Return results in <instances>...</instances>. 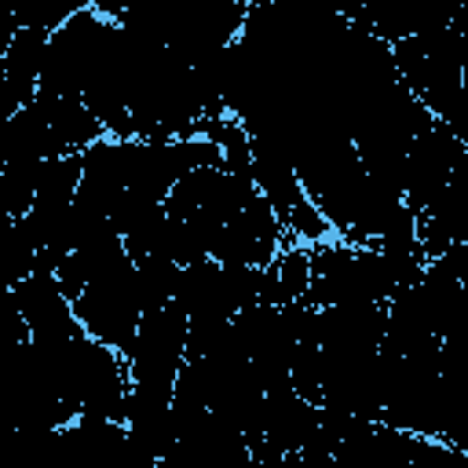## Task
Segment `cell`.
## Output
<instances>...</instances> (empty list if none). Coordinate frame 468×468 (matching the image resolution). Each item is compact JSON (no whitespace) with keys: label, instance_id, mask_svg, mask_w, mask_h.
Listing matches in <instances>:
<instances>
[{"label":"cell","instance_id":"obj_1","mask_svg":"<svg viewBox=\"0 0 468 468\" xmlns=\"http://www.w3.org/2000/svg\"><path fill=\"white\" fill-rule=\"evenodd\" d=\"M73 311H77L84 333H91L95 340L128 355L135 347V333H139V318H143L135 260L124 256V260L102 267L99 274H91L88 289L73 300Z\"/></svg>","mask_w":468,"mask_h":468},{"label":"cell","instance_id":"obj_5","mask_svg":"<svg viewBox=\"0 0 468 468\" xmlns=\"http://www.w3.org/2000/svg\"><path fill=\"white\" fill-rule=\"evenodd\" d=\"M179 274H183V267L176 260L161 256V252H150V256L135 260V285H139L143 311H154V307L172 303L176 285H179Z\"/></svg>","mask_w":468,"mask_h":468},{"label":"cell","instance_id":"obj_8","mask_svg":"<svg viewBox=\"0 0 468 468\" xmlns=\"http://www.w3.org/2000/svg\"><path fill=\"white\" fill-rule=\"evenodd\" d=\"M88 0H7V11L15 15L18 26H37V29H58L66 18L84 11Z\"/></svg>","mask_w":468,"mask_h":468},{"label":"cell","instance_id":"obj_3","mask_svg":"<svg viewBox=\"0 0 468 468\" xmlns=\"http://www.w3.org/2000/svg\"><path fill=\"white\" fill-rule=\"evenodd\" d=\"M33 102L44 110L48 124L55 128V135L62 139L66 154H80L88 150L91 143H99L106 135L102 121L88 110L84 95H58V91H48V88H37Z\"/></svg>","mask_w":468,"mask_h":468},{"label":"cell","instance_id":"obj_4","mask_svg":"<svg viewBox=\"0 0 468 468\" xmlns=\"http://www.w3.org/2000/svg\"><path fill=\"white\" fill-rule=\"evenodd\" d=\"M66 154L62 139L48 124L44 110L37 102H26L15 117L4 121V143H0V165L4 161H48Z\"/></svg>","mask_w":468,"mask_h":468},{"label":"cell","instance_id":"obj_2","mask_svg":"<svg viewBox=\"0 0 468 468\" xmlns=\"http://www.w3.org/2000/svg\"><path fill=\"white\" fill-rule=\"evenodd\" d=\"M7 289L15 292L33 336H77V333H84V325L73 311V300L62 292L55 274L33 271L29 278H22Z\"/></svg>","mask_w":468,"mask_h":468},{"label":"cell","instance_id":"obj_7","mask_svg":"<svg viewBox=\"0 0 468 468\" xmlns=\"http://www.w3.org/2000/svg\"><path fill=\"white\" fill-rule=\"evenodd\" d=\"M44 161H4L0 165V190H4V216H26L37 201Z\"/></svg>","mask_w":468,"mask_h":468},{"label":"cell","instance_id":"obj_6","mask_svg":"<svg viewBox=\"0 0 468 468\" xmlns=\"http://www.w3.org/2000/svg\"><path fill=\"white\" fill-rule=\"evenodd\" d=\"M84 179V161L80 154H58L48 157L40 168V186H37V201L33 205H69L80 190Z\"/></svg>","mask_w":468,"mask_h":468},{"label":"cell","instance_id":"obj_10","mask_svg":"<svg viewBox=\"0 0 468 468\" xmlns=\"http://www.w3.org/2000/svg\"><path fill=\"white\" fill-rule=\"evenodd\" d=\"M88 7H95V11L106 15V18H121V15L132 7V0H88Z\"/></svg>","mask_w":468,"mask_h":468},{"label":"cell","instance_id":"obj_9","mask_svg":"<svg viewBox=\"0 0 468 468\" xmlns=\"http://www.w3.org/2000/svg\"><path fill=\"white\" fill-rule=\"evenodd\" d=\"M274 267H278L282 300H285V303L303 300L307 289H311V249H303V245H289V249L278 252Z\"/></svg>","mask_w":468,"mask_h":468}]
</instances>
